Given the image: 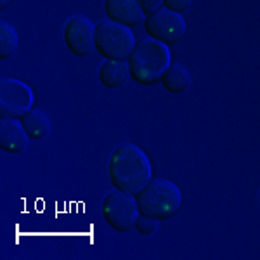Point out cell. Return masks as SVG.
<instances>
[{
    "instance_id": "cell-2",
    "label": "cell",
    "mask_w": 260,
    "mask_h": 260,
    "mask_svg": "<svg viewBox=\"0 0 260 260\" xmlns=\"http://www.w3.org/2000/svg\"><path fill=\"white\" fill-rule=\"evenodd\" d=\"M130 78L139 85H154L161 80L163 73L169 70L170 49L158 40L146 39L136 44L128 56Z\"/></svg>"
},
{
    "instance_id": "cell-1",
    "label": "cell",
    "mask_w": 260,
    "mask_h": 260,
    "mask_svg": "<svg viewBox=\"0 0 260 260\" xmlns=\"http://www.w3.org/2000/svg\"><path fill=\"white\" fill-rule=\"evenodd\" d=\"M108 177L115 189L136 194L153 179L148 154L132 142H121L108 161Z\"/></svg>"
},
{
    "instance_id": "cell-16",
    "label": "cell",
    "mask_w": 260,
    "mask_h": 260,
    "mask_svg": "<svg viewBox=\"0 0 260 260\" xmlns=\"http://www.w3.org/2000/svg\"><path fill=\"white\" fill-rule=\"evenodd\" d=\"M192 0H163V7L177 14H184L191 9Z\"/></svg>"
},
{
    "instance_id": "cell-18",
    "label": "cell",
    "mask_w": 260,
    "mask_h": 260,
    "mask_svg": "<svg viewBox=\"0 0 260 260\" xmlns=\"http://www.w3.org/2000/svg\"><path fill=\"white\" fill-rule=\"evenodd\" d=\"M11 2H12V0H0V7H2V9H6Z\"/></svg>"
},
{
    "instance_id": "cell-11",
    "label": "cell",
    "mask_w": 260,
    "mask_h": 260,
    "mask_svg": "<svg viewBox=\"0 0 260 260\" xmlns=\"http://www.w3.org/2000/svg\"><path fill=\"white\" fill-rule=\"evenodd\" d=\"M130 77L127 61H111L104 59L99 68V82L106 89H120L127 83Z\"/></svg>"
},
{
    "instance_id": "cell-4",
    "label": "cell",
    "mask_w": 260,
    "mask_h": 260,
    "mask_svg": "<svg viewBox=\"0 0 260 260\" xmlns=\"http://www.w3.org/2000/svg\"><path fill=\"white\" fill-rule=\"evenodd\" d=\"M134 47H136V37L132 28L108 18L101 19L95 24V50L103 59L127 61Z\"/></svg>"
},
{
    "instance_id": "cell-14",
    "label": "cell",
    "mask_w": 260,
    "mask_h": 260,
    "mask_svg": "<svg viewBox=\"0 0 260 260\" xmlns=\"http://www.w3.org/2000/svg\"><path fill=\"white\" fill-rule=\"evenodd\" d=\"M18 44L19 37L16 28L11 23H7V21H2L0 23V59H11L14 56L16 49H18Z\"/></svg>"
},
{
    "instance_id": "cell-9",
    "label": "cell",
    "mask_w": 260,
    "mask_h": 260,
    "mask_svg": "<svg viewBox=\"0 0 260 260\" xmlns=\"http://www.w3.org/2000/svg\"><path fill=\"white\" fill-rule=\"evenodd\" d=\"M104 14L108 19L128 28H136L144 23L146 16L137 0H104Z\"/></svg>"
},
{
    "instance_id": "cell-15",
    "label": "cell",
    "mask_w": 260,
    "mask_h": 260,
    "mask_svg": "<svg viewBox=\"0 0 260 260\" xmlns=\"http://www.w3.org/2000/svg\"><path fill=\"white\" fill-rule=\"evenodd\" d=\"M158 222L156 219H153V217H148V215H142L139 213V217H137L136 220V225H134V229L137 231V233L141 234V236H154L158 231Z\"/></svg>"
},
{
    "instance_id": "cell-10",
    "label": "cell",
    "mask_w": 260,
    "mask_h": 260,
    "mask_svg": "<svg viewBox=\"0 0 260 260\" xmlns=\"http://www.w3.org/2000/svg\"><path fill=\"white\" fill-rule=\"evenodd\" d=\"M26 130L23 128L18 118H2L0 120V149L4 153L19 154L30 144Z\"/></svg>"
},
{
    "instance_id": "cell-13",
    "label": "cell",
    "mask_w": 260,
    "mask_h": 260,
    "mask_svg": "<svg viewBox=\"0 0 260 260\" xmlns=\"http://www.w3.org/2000/svg\"><path fill=\"white\" fill-rule=\"evenodd\" d=\"M23 128L26 130L28 137L31 141H42L45 137H49L50 130H52V125H50L49 116L45 115L42 110H31L26 111L23 116L19 118Z\"/></svg>"
},
{
    "instance_id": "cell-7",
    "label": "cell",
    "mask_w": 260,
    "mask_h": 260,
    "mask_svg": "<svg viewBox=\"0 0 260 260\" xmlns=\"http://www.w3.org/2000/svg\"><path fill=\"white\" fill-rule=\"evenodd\" d=\"M33 90L24 82L16 78L0 80V116L2 118H21L33 106Z\"/></svg>"
},
{
    "instance_id": "cell-8",
    "label": "cell",
    "mask_w": 260,
    "mask_h": 260,
    "mask_svg": "<svg viewBox=\"0 0 260 260\" xmlns=\"http://www.w3.org/2000/svg\"><path fill=\"white\" fill-rule=\"evenodd\" d=\"M62 40L73 56L87 57L95 49V24L87 16H71L62 26Z\"/></svg>"
},
{
    "instance_id": "cell-19",
    "label": "cell",
    "mask_w": 260,
    "mask_h": 260,
    "mask_svg": "<svg viewBox=\"0 0 260 260\" xmlns=\"http://www.w3.org/2000/svg\"><path fill=\"white\" fill-rule=\"evenodd\" d=\"M258 203H260V194H258Z\"/></svg>"
},
{
    "instance_id": "cell-12",
    "label": "cell",
    "mask_w": 260,
    "mask_h": 260,
    "mask_svg": "<svg viewBox=\"0 0 260 260\" xmlns=\"http://www.w3.org/2000/svg\"><path fill=\"white\" fill-rule=\"evenodd\" d=\"M160 83L167 92L179 95V94H184V92L191 87L192 77L186 66L180 64V62H175V64H170L169 70L163 73Z\"/></svg>"
},
{
    "instance_id": "cell-6",
    "label": "cell",
    "mask_w": 260,
    "mask_h": 260,
    "mask_svg": "<svg viewBox=\"0 0 260 260\" xmlns=\"http://www.w3.org/2000/svg\"><path fill=\"white\" fill-rule=\"evenodd\" d=\"M187 30L186 19L182 14L172 12L165 7L151 12L144 19V31L149 39L158 40L165 45H175L184 39Z\"/></svg>"
},
{
    "instance_id": "cell-3",
    "label": "cell",
    "mask_w": 260,
    "mask_h": 260,
    "mask_svg": "<svg viewBox=\"0 0 260 260\" xmlns=\"http://www.w3.org/2000/svg\"><path fill=\"white\" fill-rule=\"evenodd\" d=\"M134 196H136L139 213L153 217L160 222L177 215L182 207V191L177 184L169 179H151Z\"/></svg>"
},
{
    "instance_id": "cell-17",
    "label": "cell",
    "mask_w": 260,
    "mask_h": 260,
    "mask_svg": "<svg viewBox=\"0 0 260 260\" xmlns=\"http://www.w3.org/2000/svg\"><path fill=\"white\" fill-rule=\"evenodd\" d=\"M137 2H139L141 9L144 11L146 16L154 11H158L160 7H163V0H137Z\"/></svg>"
},
{
    "instance_id": "cell-5",
    "label": "cell",
    "mask_w": 260,
    "mask_h": 260,
    "mask_svg": "<svg viewBox=\"0 0 260 260\" xmlns=\"http://www.w3.org/2000/svg\"><path fill=\"white\" fill-rule=\"evenodd\" d=\"M101 213L108 222V225L116 233H128L134 229L137 217H139L136 196L120 189L110 191L103 198Z\"/></svg>"
}]
</instances>
